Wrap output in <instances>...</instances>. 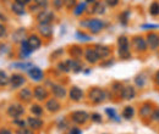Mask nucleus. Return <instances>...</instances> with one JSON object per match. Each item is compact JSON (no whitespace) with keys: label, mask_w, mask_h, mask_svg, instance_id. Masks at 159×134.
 <instances>
[{"label":"nucleus","mask_w":159,"mask_h":134,"mask_svg":"<svg viewBox=\"0 0 159 134\" xmlns=\"http://www.w3.org/2000/svg\"><path fill=\"white\" fill-rule=\"evenodd\" d=\"M57 67H58V70H59V71H61V72H65V73H67V72H70V71H71V70H70V66H69L67 60L59 62Z\"/></svg>","instance_id":"58836bf2"},{"label":"nucleus","mask_w":159,"mask_h":134,"mask_svg":"<svg viewBox=\"0 0 159 134\" xmlns=\"http://www.w3.org/2000/svg\"><path fill=\"white\" fill-rule=\"evenodd\" d=\"M25 83H26V78H25V76L20 75V73H15V75H12L10 77V84H11L12 89L20 88Z\"/></svg>","instance_id":"dca6fc26"},{"label":"nucleus","mask_w":159,"mask_h":134,"mask_svg":"<svg viewBox=\"0 0 159 134\" xmlns=\"http://www.w3.org/2000/svg\"><path fill=\"white\" fill-rule=\"evenodd\" d=\"M69 96H70V99L72 100V101H81L82 99H83V90L80 88V87H76V85H74V87H71V89H70V92H69Z\"/></svg>","instance_id":"412c9836"},{"label":"nucleus","mask_w":159,"mask_h":134,"mask_svg":"<svg viewBox=\"0 0 159 134\" xmlns=\"http://www.w3.org/2000/svg\"><path fill=\"white\" fill-rule=\"evenodd\" d=\"M67 134H82V131L80 129L79 127H71V128L69 129Z\"/></svg>","instance_id":"864d4df0"},{"label":"nucleus","mask_w":159,"mask_h":134,"mask_svg":"<svg viewBox=\"0 0 159 134\" xmlns=\"http://www.w3.org/2000/svg\"><path fill=\"white\" fill-rule=\"evenodd\" d=\"M91 119H92V122H94V123H102V122H103L102 115L97 114V112H94V114L91 115Z\"/></svg>","instance_id":"de8ad7c7"},{"label":"nucleus","mask_w":159,"mask_h":134,"mask_svg":"<svg viewBox=\"0 0 159 134\" xmlns=\"http://www.w3.org/2000/svg\"><path fill=\"white\" fill-rule=\"evenodd\" d=\"M33 65L31 62H17V63H14L12 67L17 68V70H22V71H28Z\"/></svg>","instance_id":"c9c22d12"},{"label":"nucleus","mask_w":159,"mask_h":134,"mask_svg":"<svg viewBox=\"0 0 159 134\" xmlns=\"http://www.w3.org/2000/svg\"><path fill=\"white\" fill-rule=\"evenodd\" d=\"M37 29H38V33L43 38H52V36H53L52 23H38Z\"/></svg>","instance_id":"9d476101"},{"label":"nucleus","mask_w":159,"mask_h":134,"mask_svg":"<svg viewBox=\"0 0 159 134\" xmlns=\"http://www.w3.org/2000/svg\"><path fill=\"white\" fill-rule=\"evenodd\" d=\"M146 39H147V44L151 51H157L159 49V33L151 31L147 32L146 34Z\"/></svg>","instance_id":"39448f33"},{"label":"nucleus","mask_w":159,"mask_h":134,"mask_svg":"<svg viewBox=\"0 0 159 134\" xmlns=\"http://www.w3.org/2000/svg\"><path fill=\"white\" fill-rule=\"evenodd\" d=\"M137 95V92H136V87L134 85H125L124 90H122V94H121V99L122 100H134Z\"/></svg>","instance_id":"f8f14e48"},{"label":"nucleus","mask_w":159,"mask_h":134,"mask_svg":"<svg viewBox=\"0 0 159 134\" xmlns=\"http://www.w3.org/2000/svg\"><path fill=\"white\" fill-rule=\"evenodd\" d=\"M16 2H19V4H22V5H30V4H32V0H15Z\"/></svg>","instance_id":"4d7b16f0"},{"label":"nucleus","mask_w":159,"mask_h":134,"mask_svg":"<svg viewBox=\"0 0 159 134\" xmlns=\"http://www.w3.org/2000/svg\"><path fill=\"white\" fill-rule=\"evenodd\" d=\"M33 53V50L30 48L28 43H27V39L21 41V51H20V58H28L31 54Z\"/></svg>","instance_id":"393cba45"},{"label":"nucleus","mask_w":159,"mask_h":134,"mask_svg":"<svg viewBox=\"0 0 159 134\" xmlns=\"http://www.w3.org/2000/svg\"><path fill=\"white\" fill-rule=\"evenodd\" d=\"M53 6L57 10H60L64 6V0H53Z\"/></svg>","instance_id":"3c124183"},{"label":"nucleus","mask_w":159,"mask_h":134,"mask_svg":"<svg viewBox=\"0 0 159 134\" xmlns=\"http://www.w3.org/2000/svg\"><path fill=\"white\" fill-rule=\"evenodd\" d=\"M134 116H135V107L134 106L129 105V106H125L124 107V110H122V118L124 119L130 121V119L134 118Z\"/></svg>","instance_id":"c85d7f7f"},{"label":"nucleus","mask_w":159,"mask_h":134,"mask_svg":"<svg viewBox=\"0 0 159 134\" xmlns=\"http://www.w3.org/2000/svg\"><path fill=\"white\" fill-rule=\"evenodd\" d=\"M105 11H107V4H105V1H99L98 0L92 6V12L96 14V15H104Z\"/></svg>","instance_id":"5701e85b"},{"label":"nucleus","mask_w":159,"mask_h":134,"mask_svg":"<svg viewBox=\"0 0 159 134\" xmlns=\"http://www.w3.org/2000/svg\"><path fill=\"white\" fill-rule=\"evenodd\" d=\"M9 83H10V78L7 77V75L4 71L0 70V87H4L6 84H9Z\"/></svg>","instance_id":"a19ab883"},{"label":"nucleus","mask_w":159,"mask_h":134,"mask_svg":"<svg viewBox=\"0 0 159 134\" xmlns=\"http://www.w3.org/2000/svg\"><path fill=\"white\" fill-rule=\"evenodd\" d=\"M45 109H47L50 114H55V112H58L60 109H61V105H60L59 100L54 96V97L47 100V102H45Z\"/></svg>","instance_id":"4468645a"},{"label":"nucleus","mask_w":159,"mask_h":134,"mask_svg":"<svg viewBox=\"0 0 159 134\" xmlns=\"http://www.w3.org/2000/svg\"><path fill=\"white\" fill-rule=\"evenodd\" d=\"M107 97H108V93L102 88L94 87V88H91L88 92V99L93 104H102L107 100Z\"/></svg>","instance_id":"7ed1b4c3"},{"label":"nucleus","mask_w":159,"mask_h":134,"mask_svg":"<svg viewBox=\"0 0 159 134\" xmlns=\"http://www.w3.org/2000/svg\"><path fill=\"white\" fill-rule=\"evenodd\" d=\"M14 123H15V124H17V126H19V128H20V127H26L27 121H23V119H20V118H15Z\"/></svg>","instance_id":"5fc2aeb1"},{"label":"nucleus","mask_w":159,"mask_h":134,"mask_svg":"<svg viewBox=\"0 0 159 134\" xmlns=\"http://www.w3.org/2000/svg\"><path fill=\"white\" fill-rule=\"evenodd\" d=\"M105 114L107 116L111 119V121H115V122H121V118H120V116L118 115V112H116V110L115 109H113V107H107L105 109Z\"/></svg>","instance_id":"7c9ffc66"},{"label":"nucleus","mask_w":159,"mask_h":134,"mask_svg":"<svg viewBox=\"0 0 159 134\" xmlns=\"http://www.w3.org/2000/svg\"><path fill=\"white\" fill-rule=\"evenodd\" d=\"M141 29L148 31V32L156 31V29H159V24H157V23H143V24H141Z\"/></svg>","instance_id":"4c0bfd02"},{"label":"nucleus","mask_w":159,"mask_h":134,"mask_svg":"<svg viewBox=\"0 0 159 134\" xmlns=\"http://www.w3.org/2000/svg\"><path fill=\"white\" fill-rule=\"evenodd\" d=\"M32 2H33V4H36L40 10L47 9V7H48V5H49V0H32Z\"/></svg>","instance_id":"79ce46f5"},{"label":"nucleus","mask_w":159,"mask_h":134,"mask_svg":"<svg viewBox=\"0 0 159 134\" xmlns=\"http://www.w3.org/2000/svg\"><path fill=\"white\" fill-rule=\"evenodd\" d=\"M0 134H12V133H11V131L7 129V128H1V129H0Z\"/></svg>","instance_id":"13d9d810"},{"label":"nucleus","mask_w":159,"mask_h":134,"mask_svg":"<svg viewBox=\"0 0 159 134\" xmlns=\"http://www.w3.org/2000/svg\"><path fill=\"white\" fill-rule=\"evenodd\" d=\"M25 114V109L23 106L20 104H14V105H10L9 109H7V115L12 118H19L20 116H22Z\"/></svg>","instance_id":"9b49d317"},{"label":"nucleus","mask_w":159,"mask_h":134,"mask_svg":"<svg viewBox=\"0 0 159 134\" xmlns=\"http://www.w3.org/2000/svg\"><path fill=\"white\" fill-rule=\"evenodd\" d=\"M153 83H154V85L157 87V88H159V68L154 72V75H153Z\"/></svg>","instance_id":"603ef678"},{"label":"nucleus","mask_w":159,"mask_h":134,"mask_svg":"<svg viewBox=\"0 0 159 134\" xmlns=\"http://www.w3.org/2000/svg\"><path fill=\"white\" fill-rule=\"evenodd\" d=\"M83 55H84V60H86L88 63H91V65L98 63L100 60L99 55L97 54V51H96L94 48H86Z\"/></svg>","instance_id":"6e6552de"},{"label":"nucleus","mask_w":159,"mask_h":134,"mask_svg":"<svg viewBox=\"0 0 159 134\" xmlns=\"http://www.w3.org/2000/svg\"><path fill=\"white\" fill-rule=\"evenodd\" d=\"M69 53H70V55L72 56V58H80L84 54V50H83L80 45H71V46L69 48Z\"/></svg>","instance_id":"bb28decb"},{"label":"nucleus","mask_w":159,"mask_h":134,"mask_svg":"<svg viewBox=\"0 0 159 134\" xmlns=\"http://www.w3.org/2000/svg\"><path fill=\"white\" fill-rule=\"evenodd\" d=\"M149 121H151L152 123H159V107H156V109H154L153 114L149 117Z\"/></svg>","instance_id":"c03bdc74"},{"label":"nucleus","mask_w":159,"mask_h":134,"mask_svg":"<svg viewBox=\"0 0 159 134\" xmlns=\"http://www.w3.org/2000/svg\"><path fill=\"white\" fill-rule=\"evenodd\" d=\"M76 5H77V1L76 0H64V6L67 10H74V7Z\"/></svg>","instance_id":"a18cd8bd"},{"label":"nucleus","mask_w":159,"mask_h":134,"mask_svg":"<svg viewBox=\"0 0 159 134\" xmlns=\"http://www.w3.org/2000/svg\"><path fill=\"white\" fill-rule=\"evenodd\" d=\"M93 48L96 49L97 54L99 55L100 60H105V58H108L109 56H110V54H111V49H110V46H108V45L96 44Z\"/></svg>","instance_id":"ddd939ff"},{"label":"nucleus","mask_w":159,"mask_h":134,"mask_svg":"<svg viewBox=\"0 0 159 134\" xmlns=\"http://www.w3.org/2000/svg\"><path fill=\"white\" fill-rule=\"evenodd\" d=\"M118 55H119L120 60H131L132 51H131V49H119L118 48Z\"/></svg>","instance_id":"72a5a7b5"},{"label":"nucleus","mask_w":159,"mask_h":134,"mask_svg":"<svg viewBox=\"0 0 159 134\" xmlns=\"http://www.w3.org/2000/svg\"><path fill=\"white\" fill-rule=\"evenodd\" d=\"M11 10L14 11V14H16V15H19V16H22V15H25V14H26L25 5L19 4V2H16V1L11 5Z\"/></svg>","instance_id":"473e14b6"},{"label":"nucleus","mask_w":159,"mask_h":134,"mask_svg":"<svg viewBox=\"0 0 159 134\" xmlns=\"http://www.w3.org/2000/svg\"><path fill=\"white\" fill-rule=\"evenodd\" d=\"M98 0H86V2L87 4H94V2H97Z\"/></svg>","instance_id":"bf43d9fd"},{"label":"nucleus","mask_w":159,"mask_h":134,"mask_svg":"<svg viewBox=\"0 0 159 134\" xmlns=\"http://www.w3.org/2000/svg\"><path fill=\"white\" fill-rule=\"evenodd\" d=\"M27 43H28L30 48H31L33 51L38 50L40 46H42V39H40V37H38L37 34H31V36L27 38Z\"/></svg>","instance_id":"aec40b11"},{"label":"nucleus","mask_w":159,"mask_h":134,"mask_svg":"<svg viewBox=\"0 0 159 134\" xmlns=\"http://www.w3.org/2000/svg\"><path fill=\"white\" fill-rule=\"evenodd\" d=\"M16 134H34V132H33V129H32V128L20 127V128L16 131Z\"/></svg>","instance_id":"49530a36"},{"label":"nucleus","mask_w":159,"mask_h":134,"mask_svg":"<svg viewBox=\"0 0 159 134\" xmlns=\"http://www.w3.org/2000/svg\"><path fill=\"white\" fill-rule=\"evenodd\" d=\"M105 1V4H107V6H109V7H116L118 5L120 4V0H104Z\"/></svg>","instance_id":"8fccbe9b"},{"label":"nucleus","mask_w":159,"mask_h":134,"mask_svg":"<svg viewBox=\"0 0 159 134\" xmlns=\"http://www.w3.org/2000/svg\"><path fill=\"white\" fill-rule=\"evenodd\" d=\"M131 49L134 50L135 54H139V55H143V54H147L149 48H148V44H147V39L142 34H136L131 38Z\"/></svg>","instance_id":"f257e3e1"},{"label":"nucleus","mask_w":159,"mask_h":134,"mask_svg":"<svg viewBox=\"0 0 159 134\" xmlns=\"http://www.w3.org/2000/svg\"><path fill=\"white\" fill-rule=\"evenodd\" d=\"M75 37L79 39V40H82V41H88V40H91V37L87 36V34H86L84 32H82V31H77L76 34H75Z\"/></svg>","instance_id":"37998d69"},{"label":"nucleus","mask_w":159,"mask_h":134,"mask_svg":"<svg viewBox=\"0 0 159 134\" xmlns=\"http://www.w3.org/2000/svg\"><path fill=\"white\" fill-rule=\"evenodd\" d=\"M80 26L83 27V28H87L92 34H98L105 27V23L99 19H82L80 22Z\"/></svg>","instance_id":"f03ea898"},{"label":"nucleus","mask_w":159,"mask_h":134,"mask_svg":"<svg viewBox=\"0 0 159 134\" xmlns=\"http://www.w3.org/2000/svg\"><path fill=\"white\" fill-rule=\"evenodd\" d=\"M148 80H149V73H148L147 71H142V72H139V75H136L135 78H134V83H135V85H136L139 89L146 88Z\"/></svg>","instance_id":"423d86ee"},{"label":"nucleus","mask_w":159,"mask_h":134,"mask_svg":"<svg viewBox=\"0 0 159 134\" xmlns=\"http://www.w3.org/2000/svg\"><path fill=\"white\" fill-rule=\"evenodd\" d=\"M25 34H26L25 28L17 29V31L15 32V34H14V40H15V41H23V40H26V39H25Z\"/></svg>","instance_id":"e433bc0d"},{"label":"nucleus","mask_w":159,"mask_h":134,"mask_svg":"<svg viewBox=\"0 0 159 134\" xmlns=\"http://www.w3.org/2000/svg\"><path fill=\"white\" fill-rule=\"evenodd\" d=\"M67 62H69L70 70L75 73H79L83 70V65L80 58H67Z\"/></svg>","instance_id":"4be33fe9"},{"label":"nucleus","mask_w":159,"mask_h":134,"mask_svg":"<svg viewBox=\"0 0 159 134\" xmlns=\"http://www.w3.org/2000/svg\"><path fill=\"white\" fill-rule=\"evenodd\" d=\"M154 109H156L154 102H152V101H144L143 104H141V106H139V118H141L142 121L149 119V117L153 114Z\"/></svg>","instance_id":"20e7f679"},{"label":"nucleus","mask_w":159,"mask_h":134,"mask_svg":"<svg viewBox=\"0 0 159 134\" xmlns=\"http://www.w3.org/2000/svg\"><path fill=\"white\" fill-rule=\"evenodd\" d=\"M54 19H55L54 12L50 11V10H47V9L39 11L38 15H37V21H38V23H52V22L54 21Z\"/></svg>","instance_id":"1a4fd4ad"},{"label":"nucleus","mask_w":159,"mask_h":134,"mask_svg":"<svg viewBox=\"0 0 159 134\" xmlns=\"http://www.w3.org/2000/svg\"><path fill=\"white\" fill-rule=\"evenodd\" d=\"M27 73H28L30 78L33 79L34 82H40V80H43V78H44V72L40 70L39 67H37V66H32V67L27 71Z\"/></svg>","instance_id":"2eb2a0df"},{"label":"nucleus","mask_w":159,"mask_h":134,"mask_svg":"<svg viewBox=\"0 0 159 134\" xmlns=\"http://www.w3.org/2000/svg\"><path fill=\"white\" fill-rule=\"evenodd\" d=\"M48 95H49L48 90H47L44 87H42V85H38V87H36V88L33 89V96H34L38 101H44V100H47V99H48Z\"/></svg>","instance_id":"a211bd4d"},{"label":"nucleus","mask_w":159,"mask_h":134,"mask_svg":"<svg viewBox=\"0 0 159 134\" xmlns=\"http://www.w3.org/2000/svg\"><path fill=\"white\" fill-rule=\"evenodd\" d=\"M52 93H53V95L55 96L57 99H64V97L66 96V94H67L66 88H65L64 85H61V84H55V83L52 84Z\"/></svg>","instance_id":"f3484780"},{"label":"nucleus","mask_w":159,"mask_h":134,"mask_svg":"<svg viewBox=\"0 0 159 134\" xmlns=\"http://www.w3.org/2000/svg\"><path fill=\"white\" fill-rule=\"evenodd\" d=\"M27 124L33 131H39V129H42L44 122H43V119L38 118V116H36V117H28L27 118Z\"/></svg>","instance_id":"6ab92c4d"},{"label":"nucleus","mask_w":159,"mask_h":134,"mask_svg":"<svg viewBox=\"0 0 159 134\" xmlns=\"http://www.w3.org/2000/svg\"><path fill=\"white\" fill-rule=\"evenodd\" d=\"M5 36H6V28L0 23V38H2Z\"/></svg>","instance_id":"6e6d98bb"},{"label":"nucleus","mask_w":159,"mask_h":134,"mask_svg":"<svg viewBox=\"0 0 159 134\" xmlns=\"http://www.w3.org/2000/svg\"><path fill=\"white\" fill-rule=\"evenodd\" d=\"M130 16H131V11L130 10H124L119 15V21L122 26H127L129 21H130Z\"/></svg>","instance_id":"f704fd0d"},{"label":"nucleus","mask_w":159,"mask_h":134,"mask_svg":"<svg viewBox=\"0 0 159 134\" xmlns=\"http://www.w3.org/2000/svg\"><path fill=\"white\" fill-rule=\"evenodd\" d=\"M148 11H149V15H151L152 17H159V1L158 0H154V1L151 2Z\"/></svg>","instance_id":"c756f323"},{"label":"nucleus","mask_w":159,"mask_h":134,"mask_svg":"<svg viewBox=\"0 0 159 134\" xmlns=\"http://www.w3.org/2000/svg\"><path fill=\"white\" fill-rule=\"evenodd\" d=\"M114 60H115V58H108V60H104V61L100 63V67H110V66H113L114 62H115Z\"/></svg>","instance_id":"09e8293b"},{"label":"nucleus","mask_w":159,"mask_h":134,"mask_svg":"<svg viewBox=\"0 0 159 134\" xmlns=\"http://www.w3.org/2000/svg\"><path fill=\"white\" fill-rule=\"evenodd\" d=\"M31 112L33 114L34 116H38L39 117L42 114H43V107L40 106V105H38V104H33L32 106H31Z\"/></svg>","instance_id":"ea45409f"},{"label":"nucleus","mask_w":159,"mask_h":134,"mask_svg":"<svg viewBox=\"0 0 159 134\" xmlns=\"http://www.w3.org/2000/svg\"><path fill=\"white\" fill-rule=\"evenodd\" d=\"M86 10H87V2H79L74 7L72 12H74L75 16H81V15H83L86 12Z\"/></svg>","instance_id":"2f4dec72"},{"label":"nucleus","mask_w":159,"mask_h":134,"mask_svg":"<svg viewBox=\"0 0 159 134\" xmlns=\"http://www.w3.org/2000/svg\"><path fill=\"white\" fill-rule=\"evenodd\" d=\"M91 119V115H88L86 111H75L71 114V121L76 124H84Z\"/></svg>","instance_id":"0eeeda50"},{"label":"nucleus","mask_w":159,"mask_h":134,"mask_svg":"<svg viewBox=\"0 0 159 134\" xmlns=\"http://www.w3.org/2000/svg\"><path fill=\"white\" fill-rule=\"evenodd\" d=\"M19 99H20L21 101H25V102H28V101H31L32 100V97H33V92L30 89V88H23V89H21L20 92H19Z\"/></svg>","instance_id":"b1692460"},{"label":"nucleus","mask_w":159,"mask_h":134,"mask_svg":"<svg viewBox=\"0 0 159 134\" xmlns=\"http://www.w3.org/2000/svg\"><path fill=\"white\" fill-rule=\"evenodd\" d=\"M124 88H125V85L121 82H114L111 84V92H113V94L115 96H118V97H120V99H121V94H122Z\"/></svg>","instance_id":"cd10ccee"},{"label":"nucleus","mask_w":159,"mask_h":134,"mask_svg":"<svg viewBox=\"0 0 159 134\" xmlns=\"http://www.w3.org/2000/svg\"><path fill=\"white\" fill-rule=\"evenodd\" d=\"M118 48L119 49H131V39L127 36H120L118 38Z\"/></svg>","instance_id":"a878e982"}]
</instances>
